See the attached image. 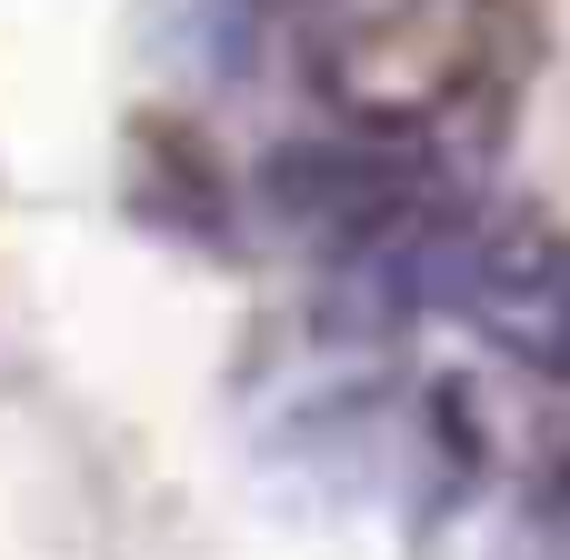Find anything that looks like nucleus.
<instances>
[{"label": "nucleus", "instance_id": "obj_1", "mask_svg": "<svg viewBox=\"0 0 570 560\" xmlns=\"http://www.w3.org/2000/svg\"><path fill=\"white\" fill-rule=\"evenodd\" d=\"M491 0H321L311 80L361 140H421L481 90Z\"/></svg>", "mask_w": 570, "mask_h": 560}]
</instances>
